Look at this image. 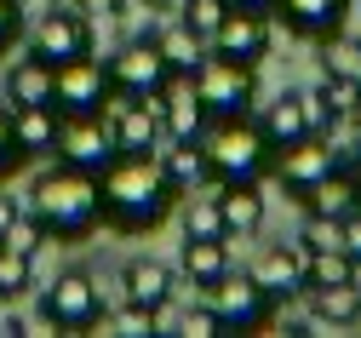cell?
Masks as SVG:
<instances>
[{
	"instance_id": "6da1fadb",
	"label": "cell",
	"mask_w": 361,
	"mask_h": 338,
	"mask_svg": "<svg viewBox=\"0 0 361 338\" xmlns=\"http://www.w3.org/2000/svg\"><path fill=\"white\" fill-rule=\"evenodd\" d=\"M98 201H104V224L115 235H149L172 218L178 189L166 183L155 155H115L98 172Z\"/></svg>"
},
{
	"instance_id": "7a4b0ae2",
	"label": "cell",
	"mask_w": 361,
	"mask_h": 338,
	"mask_svg": "<svg viewBox=\"0 0 361 338\" xmlns=\"http://www.w3.org/2000/svg\"><path fill=\"white\" fill-rule=\"evenodd\" d=\"M23 212L40 224L47 241H86L98 224H104V201H98V172H80L69 161H52L29 178V195H23Z\"/></svg>"
},
{
	"instance_id": "3957f363",
	"label": "cell",
	"mask_w": 361,
	"mask_h": 338,
	"mask_svg": "<svg viewBox=\"0 0 361 338\" xmlns=\"http://www.w3.org/2000/svg\"><path fill=\"white\" fill-rule=\"evenodd\" d=\"M207 167H212V183H264L269 167H276V150L258 121H218L207 138Z\"/></svg>"
},
{
	"instance_id": "277c9868",
	"label": "cell",
	"mask_w": 361,
	"mask_h": 338,
	"mask_svg": "<svg viewBox=\"0 0 361 338\" xmlns=\"http://www.w3.org/2000/svg\"><path fill=\"white\" fill-rule=\"evenodd\" d=\"M104 286L92 281V270H63L58 281L40 286V298H35V315L40 327H52V332H92L104 321Z\"/></svg>"
},
{
	"instance_id": "5b68a950",
	"label": "cell",
	"mask_w": 361,
	"mask_h": 338,
	"mask_svg": "<svg viewBox=\"0 0 361 338\" xmlns=\"http://www.w3.org/2000/svg\"><path fill=\"white\" fill-rule=\"evenodd\" d=\"M190 86H195V98H201V109H207L212 126H218V121H241V115H252V104H258L252 69L218 58V52H207V64L190 75Z\"/></svg>"
},
{
	"instance_id": "8992f818",
	"label": "cell",
	"mask_w": 361,
	"mask_h": 338,
	"mask_svg": "<svg viewBox=\"0 0 361 338\" xmlns=\"http://www.w3.org/2000/svg\"><path fill=\"white\" fill-rule=\"evenodd\" d=\"M104 75H109V92H115V98H149L155 109H161V92L172 86V69H166V58H161L155 35H138V40L115 46V52L104 58Z\"/></svg>"
},
{
	"instance_id": "52a82bcc",
	"label": "cell",
	"mask_w": 361,
	"mask_h": 338,
	"mask_svg": "<svg viewBox=\"0 0 361 338\" xmlns=\"http://www.w3.org/2000/svg\"><path fill=\"white\" fill-rule=\"evenodd\" d=\"M201 298L218 310V321H224V332H258V327H269L276 321V298L264 293V286L252 281V270H224L212 286H201Z\"/></svg>"
},
{
	"instance_id": "ba28073f",
	"label": "cell",
	"mask_w": 361,
	"mask_h": 338,
	"mask_svg": "<svg viewBox=\"0 0 361 338\" xmlns=\"http://www.w3.org/2000/svg\"><path fill=\"white\" fill-rule=\"evenodd\" d=\"M29 52L47 58L52 69L69 64V58H92L98 52V29H92V18L75 12V6H52L47 18L29 29Z\"/></svg>"
},
{
	"instance_id": "9c48e42d",
	"label": "cell",
	"mask_w": 361,
	"mask_h": 338,
	"mask_svg": "<svg viewBox=\"0 0 361 338\" xmlns=\"http://www.w3.org/2000/svg\"><path fill=\"white\" fill-rule=\"evenodd\" d=\"M98 115L109 121L115 155H161L166 132H161V109H155L149 98H115V92H109V104H104Z\"/></svg>"
},
{
	"instance_id": "30bf717a",
	"label": "cell",
	"mask_w": 361,
	"mask_h": 338,
	"mask_svg": "<svg viewBox=\"0 0 361 338\" xmlns=\"http://www.w3.org/2000/svg\"><path fill=\"white\" fill-rule=\"evenodd\" d=\"M109 104V75H104V58H69L58 64L52 75V109L58 115H98Z\"/></svg>"
},
{
	"instance_id": "8fae6325",
	"label": "cell",
	"mask_w": 361,
	"mask_h": 338,
	"mask_svg": "<svg viewBox=\"0 0 361 338\" xmlns=\"http://www.w3.org/2000/svg\"><path fill=\"white\" fill-rule=\"evenodd\" d=\"M269 35H276V18H269V12L230 6V12H224V23H218V35H212V52L230 58V64L258 69V64L269 58Z\"/></svg>"
},
{
	"instance_id": "7c38bea8",
	"label": "cell",
	"mask_w": 361,
	"mask_h": 338,
	"mask_svg": "<svg viewBox=\"0 0 361 338\" xmlns=\"http://www.w3.org/2000/svg\"><path fill=\"white\" fill-rule=\"evenodd\" d=\"M52 161H69L80 172H104L115 161V138H109V121L104 115H63L58 121V150Z\"/></svg>"
},
{
	"instance_id": "4fadbf2b",
	"label": "cell",
	"mask_w": 361,
	"mask_h": 338,
	"mask_svg": "<svg viewBox=\"0 0 361 338\" xmlns=\"http://www.w3.org/2000/svg\"><path fill=\"white\" fill-rule=\"evenodd\" d=\"M333 167H338V161H333V143L310 132V138H298V143H287V150L276 155V167H269V178H276V183L287 189L293 201H304V195H310V189L322 183V178H327Z\"/></svg>"
},
{
	"instance_id": "5bb4252c",
	"label": "cell",
	"mask_w": 361,
	"mask_h": 338,
	"mask_svg": "<svg viewBox=\"0 0 361 338\" xmlns=\"http://www.w3.org/2000/svg\"><path fill=\"white\" fill-rule=\"evenodd\" d=\"M121 298H132V304H144V310H161V304H172L178 298V264H161V258H126V270H121Z\"/></svg>"
},
{
	"instance_id": "9a60e30c",
	"label": "cell",
	"mask_w": 361,
	"mask_h": 338,
	"mask_svg": "<svg viewBox=\"0 0 361 338\" xmlns=\"http://www.w3.org/2000/svg\"><path fill=\"white\" fill-rule=\"evenodd\" d=\"M269 18L287 23V35H298V40H322V35L344 29L350 0H276V12H269Z\"/></svg>"
},
{
	"instance_id": "2e32d148",
	"label": "cell",
	"mask_w": 361,
	"mask_h": 338,
	"mask_svg": "<svg viewBox=\"0 0 361 338\" xmlns=\"http://www.w3.org/2000/svg\"><path fill=\"white\" fill-rule=\"evenodd\" d=\"M252 281H258L276 304L298 298V293H304V247H293V241H276V247H264V258L252 264Z\"/></svg>"
},
{
	"instance_id": "e0dca14e",
	"label": "cell",
	"mask_w": 361,
	"mask_h": 338,
	"mask_svg": "<svg viewBox=\"0 0 361 338\" xmlns=\"http://www.w3.org/2000/svg\"><path fill=\"white\" fill-rule=\"evenodd\" d=\"M161 172L178 195H195V189H218L212 183V167H207V143L201 138H184V143H161Z\"/></svg>"
},
{
	"instance_id": "ac0fdd59",
	"label": "cell",
	"mask_w": 361,
	"mask_h": 338,
	"mask_svg": "<svg viewBox=\"0 0 361 338\" xmlns=\"http://www.w3.org/2000/svg\"><path fill=\"white\" fill-rule=\"evenodd\" d=\"M161 132H166V143H184V138H207L212 132V121H207V109H201L190 80H172L161 92Z\"/></svg>"
},
{
	"instance_id": "d6986e66",
	"label": "cell",
	"mask_w": 361,
	"mask_h": 338,
	"mask_svg": "<svg viewBox=\"0 0 361 338\" xmlns=\"http://www.w3.org/2000/svg\"><path fill=\"white\" fill-rule=\"evenodd\" d=\"M224 270H230V235H184V247H178V281L212 286Z\"/></svg>"
},
{
	"instance_id": "ffe728a7",
	"label": "cell",
	"mask_w": 361,
	"mask_h": 338,
	"mask_svg": "<svg viewBox=\"0 0 361 338\" xmlns=\"http://www.w3.org/2000/svg\"><path fill=\"white\" fill-rule=\"evenodd\" d=\"M58 121L63 115L52 104H12V138H18L23 161H40L58 150Z\"/></svg>"
},
{
	"instance_id": "44dd1931",
	"label": "cell",
	"mask_w": 361,
	"mask_h": 338,
	"mask_svg": "<svg viewBox=\"0 0 361 338\" xmlns=\"http://www.w3.org/2000/svg\"><path fill=\"white\" fill-rule=\"evenodd\" d=\"M52 64L47 58H35V52H23V58H12L6 64V80H0V98L6 104H52Z\"/></svg>"
},
{
	"instance_id": "7402d4cb",
	"label": "cell",
	"mask_w": 361,
	"mask_h": 338,
	"mask_svg": "<svg viewBox=\"0 0 361 338\" xmlns=\"http://www.w3.org/2000/svg\"><path fill=\"white\" fill-rule=\"evenodd\" d=\"M218 212H224V235L247 241L264 229V195L258 183H218Z\"/></svg>"
},
{
	"instance_id": "603a6c76",
	"label": "cell",
	"mask_w": 361,
	"mask_h": 338,
	"mask_svg": "<svg viewBox=\"0 0 361 338\" xmlns=\"http://www.w3.org/2000/svg\"><path fill=\"white\" fill-rule=\"evenodd\" d=\"M258 126H264V138H269V150H276V155L287 150V143L310 138V104H304V92H281L276 104H264Z\"/></svg>"
},
{
	"instance_id": "cb8c5ba5",
	"label": "cell",
	"mask_w": 361,
	"mask_h": 338,
	"mask_svg": "<svg viewBox=\"0 0 361 338\" xmlns=\"http://www.w3.org/2000/svg\"><path fill=\"white\" fill-rule=\"evenodd\" d=\"M304 298H310V321H315V327H355V321H361V281L304 286Z\"/></svg>"
},
{
	"instance_id": "d4e9b609",
	"label": "cell",
	"mask_w": 361,
	"mask_h": 338,
	"mask_svg": "<svg viewBox=\"0 0 361 338\" xmlns=\"http://www.w3.org/2000/svg\"><path fill=\"white\" fill-rule=\"evenodd\" d=\"M298 207H304V212H315V218H338V224H344V218L361 207V189H355L350 167H333V172H327L322 183H315Z\"/></svg>"
},
{
	"instance_id": "484cf974",
	"label": "cell",
	"mask_w": 361,
	"mask_h": 338,
	"mask_svg": "<svg viewBox=\"0 0 361 338\" xmlns=\"http://www.w3.org/2000/svg\"><path fill=\"white\" fill-rule=\"evenodd\" d=\"M149 35H155V46H161L172 80H190V75L207 64V52H212V46H207L195 29H184V23H166V29H149Z\"/></svg>"
},
{
	"instance_id": "4316f807",
	"label": "cell",
	"mask_w": 361,
	"mask_h": 338,
	"mask_svg": "<svg viewBox=\"0 0 361 338\" xmlns=\"http://www.w3.org/2000/svg\"><path fill=\"white\" fill-rule=\"evenodd\" d=\"M338 281H361V264L350 247H315L304 253V286H338Z\"/></svg>"
},
{
	"instance_id": "83f0119b",
	"label": "cell",
	"mask_w": 361,
	"mask_h": 338,
	"mask_svg": "<svg viewBox=\"0 0 361 338\" xmlns=\"http://www.w3.org/2000/svg\"><path fill=\"white\" fill-rule=\"evenodd\" d=\"M315 46H322V75H344V80H361V40H355V35L333 29V35H322Z\"/></svg>"
},
{
	"instance_id": "f1b7e54d",
	"label": "cell",
	"mask_w": 361,
	"mask_h": 338,
	"mask_svg": "<svg viewBox=\"0 0 361 338\" xmlns=\"http://www.w3.org/2000/svg\"><path fill=\"white\" fill-rule=\"evenodd\" d=\"M29 293H35V258L0 247V304H18V298H29Z\"/></svg>"
},
{
	"instance_id": "f546056e",
	"label": "cell",
	"mask_w": 361,
	"mask_h": 338,
	"mask_svg": "<svg viewBox=\"0 0 361 338\" xmlns=\"http://www.w3.org/2000/svg\"><path fill=\"white\" fill-rule=\"evenodd\" d=\"M178 207H184V235H224L218 189H195V195H178Z\"/></svg>"
},
{
	"instance_id": "4dcf8cb0",
	"label": "cell",
	"mask_w": 361,
	"mask_h": 338,
	"mask_svg": "<svg viewBox=\"0 0 361 338\" xmlns=\"http://www.w3.org/2000/svg\"><path fill=\"white\" fill-rule=\"evenodd\" d=\"M224 12H230V0H184V6H178V23H184V29H195V35L212 46V35H218Z\"/></svg>"
},
{
	"instance_id": "1f68e13d",
	"label": "cell",
	"mask_w": 361,
	"mask_h": 338,
	"mask_svg": "<svg viewBox=\"0 0 361 338\" xmlns=\"http://www.w3.org/2000/svg\"><path fill=\"white\" fill-rule=\"evenodd\" d=\"M98 327L115 332V338H144V332H155V327H149V310H144V304H132V298H121V310H104Z\"/></svg>"
},
{
	"instance_id": "d6a6232c",
	"label": "cell",
	"mask_w": 361,
	"mask_h": 338,
	"mask_svg": "<svg viewBox=\"0 0 361 338\" xmlns=\"http://www.w3.org/2000/svg\"><path fill=\"white\" fill-rule=\"evenodd\" d=\"M224 332V321H218V310L201 298V304H190V310H178V338H218Z\"/></svg>"
},
{
	"instance_id": "836d02e7",
	"label": "cell",
	"mask_w": 361,
	"mask_h": 338,
	"mask_svg": "<svg viewBox=\"0 0 361 338\" xmlns=\"http://www.w3.org/2000/svg\"><path fill=\"white\" fill-rule=\"evenodd\" d=\"M23 150H18V138H12V104L0 98V183H6L12 172H23Z\"/></svg>"
},
{
	"instance_id": "e575fe53",
	"label": "cell",
	"mask_w": 361,
	"mask_h": 338,
	"mask_svg": "<svg viewBox=\"0 0 361 338\" xmlns=\"http://www.w3.org/2000/svg\"><path fill=\"white\" fill-rule=\"evenodd\" d=\"M23 40V0H0V58L18 52Z\"/></svg>"
},
{
	"instance_id": "d590c367",
	"label": "cell",
	"mask_w": 361,
	"mask_h": 338,
	"mask_svg": "<svg viewBox=\"0 0 361 338\" xmlns=\"http://www.w3.org/2000/svg\"><path fill=\"white\" fill-rule=\"evenodd\" d=\"M40 241H47V235H40V224H35L29 212H18V224L6 229V241H0V247H12V253H29V258H35Z\"/></svg>"
},
{
	"instance_id": "8d00e7d4",
	"label": "cell",
	"mask_w": 361,
	"mask_h": 338,
	"mask_svg": "<svg viewBox=\"0 0 361 338\" xmlns=\"http://www.w3.org/2000/svg\"><path fill=\"white\" fill-rule=\"evenodd\" d=\"M344 247H350V253H355V264H361V207L344 218Z\"/></svg>"
},
{
	"instance_id": "74e56055",
	"label": "cell",
	"mask_w": 361,
	"mask_h": 338,
	"mask_svg": "<svg viewBox=\"0 0 361 338\" xmlns=\"http://www.w3.org/2000/svg\"><path fill=\"white\" fill-rule=\"evenodd\" d=\"M18 212H23V207H18L12 195H6V189H0V241H6V229L18 224Z\"/></svg>"
},
{
	"instance_id": "f35d334b",
	"label": "cell",
	"mask_w": 361,
	"mask_h": 338,
	"mask_svg": "<svg viewBox=\"0 0 361 338\" xmlns=\"http://www.w3.org/2000/svg\"><path fill=\"white\" fill-rule=\"evenodd\" d=\"M80 6H86V12H104V18H121L126 0H80Z\"/></svg>"
},
{
	"instance_id": "ab89813d",
	"label": "cell",
	"mask_w": 361,
	"mask_h": 338,
	"mask_svg": "<svg viewBox=\"0 0 361 338\" xmlns=\"http://www.w3.org/2000/svg\"><path fill=\"white\" fill-rule=\"evenodd\" d=\"M12 332H29V327H23L18 315H0V338H12Z\"/></svg>"
},
{
	"instance_id": "60d3db41",
	"label": "cell",
	"mask_w": 361,
	"mask_h": 338,
	"mask_svg": "<svg viewBox=\"0 0 361 338\" xmlns=\"http://www.w3.org/2000/svg\"><path fill=\"white\" fill-rule=\"evenodd\" d=\"M230 6H247V12H276V0H230Z\"/></svg>"
},
{
	"instance_id": "b9f144b4",
	"label": "cell",
	"mask_w": 361,
	"mask_h": 338,
	"mask_svg": "<svg viewBox=\"0 0 361 338\" xmlns=\"http://www.w3.org/2000/svg\"><path fill=\"white\" fill-rule=\"evenodd\" d=\"M144 6H149V12H178L184 0H144Z\"/></svg>"
},
{
	"instance_id": "7bdbcfd3",
	"label": "cell",
	"mask_w": 361,
	"mask_h": 338,
	"mask_svg": "<svg viewBox=\"0 0 361 338\" xmlns=\"http://www.w3.org/2000/svg\"><path fill=\"white\" fill-rule=\"evenodd\" d=\"M350 178H355V189H361V150H355V161H350Z\"/></svg>"
}]
</instances>
